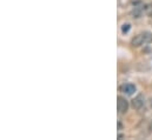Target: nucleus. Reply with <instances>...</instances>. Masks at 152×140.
Returning a JSON list of instances; mask_svg holds the SVG:
<instances>
[{"label":"nucleus","instance_id":"5","mask_svg":"<svg viewBox=\"0 0 152 140\" xmlns=\"http://www.w3.org/2000/svg\"><path fill=\"white\" fill-rule=\"evenodd\" d=\"M144 12H145L149 17H152V4L145 5V7H144Z\"/></svg>","mask_w":152,"mask_h":140},{"label":"nucleus","instance_id":"4","mask_svg":"<svg viewBox=\"0 0 152 140\" xmlns=\"http://www.w3.org/2000/svg\"><path fill=\"white\" fill-rule=\"evenodd\" d=\"M131 105L134 109H140L143 106L145 105V98L143 94H138L132 101H131Z\"/></svg>","mask_w":152,"mask_h":140},{"label":"nucleus","instance_id":"2","mask_svg":"<svg viewBox=\"0 0 152 140\" xmlns=\"http://www.w3.org/2000/svg\"><path fill=\"white\" fill-rule=\"evenodd\" d=\"M117 108L119 113H126L129 109V101L124 97H118L117 98Z\"/></svg>","mask_w":152,"mask_h":140},{"label":"nucleus","instance_id":"1","mask_svg":"<svg viewBox=\"0 0 152 140\" xmlns=\"http://www.w3.org/2000/svg\"><path fill=\"white\" fill-rule=\"evenodd\" d=\"M150 42H152V33L150 32H144V33L136 35L131 41L133 47H139V46H143Z\"/></svg>","mask_w":152,"mask_h":140},{"label":"nucleus","instance_id":"3","mask_svg":"<svg viewBox=\"0 0 152 140\" xmlns=\"http://www.w3.org/2000/svg\"><path fill=\"white\" fill-rule=\"evenodd\" d=\"M136 91H137L136 85L134 84H131V82H127V84H124V85L120 86V92H123L126 96H132Z\"/></svg>","mask_w":152,"mask_h":140},{"label":"nucleus","instance_id":"7","mask_svg":"<svg viewBox=\"0 0 152 140\" xmlns=\"http://www.w3.org/2000/svg\"><path fill=\"white\" fill-rule=\"evenodd\" d=\"M118 130H123V124L120 121H118Z\"/></svg>","mask_w":152,"mask_h":140},{"label":"nucleus","instance_id":"8","mask_svg":"<svg viewBox=\"0 0 152 140\" xmlns=\"http://www.w3.org/2000/svg\"><path fill=\"white\" fill-rule=\"evenodd\" d=\"M151 107H152V99H151Z\"/></svg>","mask_w":152,"mask_h":140},{"label":"nucleus","instance_id":"6","mask_svg":"<svg viewBox=\"0 0 152 140\" xmlns=\"http://www.w3.org/2000/svg\"><path fill=\"white\" fill-rule=\"evenodd\" d=\"M130 30H131V25H130V24H124V25L121 26V33H124V34L127 33Z\"/></svg>","mask_w":152,"mask_h":140}]
</instances>
